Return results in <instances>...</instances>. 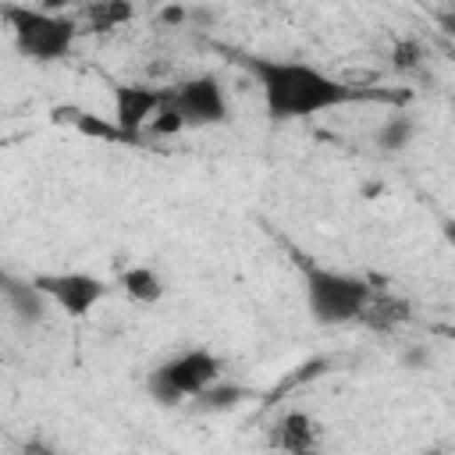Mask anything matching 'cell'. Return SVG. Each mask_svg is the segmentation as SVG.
<instances>
[{
    "mask_svg": "<svg viewBox=\"0 0 455 455\" xmlns=\"http://www.w3.org/2000/svg\"><path fill=\"white\" fill-rule=\"evenodd\" d=\"M153 135H178L185 124H181V117H178V110L167 103V92H164V103H160V110L149 117V124H146Z\"/></svg>",
    "mask_w": 455,
    "mask_h": 455,
    "instance_id": "obj_16",
    "label": "cell"
},
{
    "mask_svg": "<svg viewBox=\"0 0 455 455\" xmlns=\"http://www.w3.org/2000/svg\"><path fill=\"white\" fill-rule=\"evenodd\" d=\"M245 387H238V384H220L217 387V380L210 384V387H203L199 395H196V405L203 409V412H220V409H235L238 402H245Z\"/></svg>",
    "mask_w": 455,
    "mask_h": 455,
    "instance_id": "obj_14",
    "label": "cell"
},
{
    "mask_svg": "<svg viewBox=\"0 0 455 455\" xmlns=\"http://www.w3.org/2000/svg\"><path fill=\"white\" fill-rule=\"evenodd\" d=\"M185 18H188V11H185L181 4H167V7L160 11V21H164V25H181Z\"/></svg>",
    "mask_w": 455,
    "mask_h": 455,
    "instance_id": "obj_17",
    "label": "cell"
},
{
    "mask_svg": "<svg viewBox=\"0 0 455 455\" xmlns=\"http://www.w3.org/2000/svg\"><path fill=\"white\" fill-rule=\"evenodd\" d=\"M0 14L14 36L18 53H25L28 60H39V64L68 57L78 39V21L68 14H50V11H39L28 4H7Z\"/></svg>",
    "mask_w": 455,
    "mask_h": 455,
    "instance_id": "obj_2",
    "label": "cell"
},
{
    "mask_svg": "<svg viewBox=\"0 0 455 455\" xmlns=\"http://www.w3.org/2000/svg\"><path fill=\"white\" fill-rule=\"evenodd\" d=\"M36 291L50 302H57L68 316H85L103 295H107V281H100L96 274H82V270H64V274H39L32 277Z\"/></svg>",
    "mask_w": 455,
    "mask_h": 455,
    "instance_id": "obj_6",
    "label": "cell"
},
{
    "mask_svg": "<svg viewBox=\"0 0 455 455\" xmlns=\"http://www.w3.org/2000/svg\"><path fill=\"white\" fill-rule=\"evenodd\" d=\"M302 277H306V302L316 323L323 327H338V323H352L363 316L373 288L370 281L355 277V274H341L331 267H313L302 263Z\"/></svg>",
    "mask_w": 455,
    "mask_h": 455,
    "instance_id": "obj_3",
    "label": "cell"
},
{
    "mask_svg": "<svg viewBox=\"0 0 455 455\" xmlns=\"http://www.w3.org/2000/svg\"><path fill=\"white\" fill-rule=\"evenodd\" d=\"M75 0H36L39 11H50V14H64V7H71Z\"/></svg>",
    "mask_w": 455,
    "mask_h": 455,
    "instance_id": "obj_18",
    "label": "cell"
},
{
    "mask_svg": "<svg viewBox=\"0 0 455 455\" xmlns=\"http://www.w3.org/2000/svg\"><path fill=\"white\" fill-rule=\"evenodd\" d=\"M53 121L71 124V128H78L82 135H92V139H103V142H128V146H135V139L124 135L114 121H103V117L89 114V110H78V107H57V110H53Z\"/></svg>",
    "mask_w": 455,
    "mask_h": 455,
    "instance_id": "obj_9",
    "label": "cell"
},
{
    "mask_svg": "<svg viewBox=\"0 0 455 455\" xmlns=\"http://www.w3.org/2000/svg\"><path fill=\"white\" fill-rule=\"evenodd\" d=\"M270 444L274 448H284V451H309L316 444V423H313V416H306L299 409L295 412H284L277 419L274 434H270Z\"/></svg>",
    "mask_w": 455,
    "mask_h": 455,
    "instance_id": "obj_8",
    "label": "cell"
},
{
    "mask_svg": "<svg viewBox=\"0 0 455 455\" xmlns=\"http://www.w3.org/2000/svg\"><path fill=\"white\" fill-rule=\"evenodd\" d=\"M242 64L252 71L267 114L270 121H295V117H313L323 114L331 107H345L366 96H380L384 92H363L352 89L345 82H338L334 75L306 64V60H277V57H242Z\"/></svg>",
    "mask_w": 455,
    "mask_h": 455,
    "instance_id": "obj_1",
    "label": "cell"
},
{
    "mask_svg": "<svg viewBox=\"0 0 455 455\" xmlns=\"http://www.w3.org/2000/svg\"><path fill=\"white\" fill-rule=\"evenodd\" d=\"M217 377H220V359L210 348H188L160 363L146 377V391L160 405H181L185 398H196L203 387H210Z\"/></svg>",
    "mask_w": 455,
    "mask_h": 455,
    "instance_id": "obj_4",
    "label": "cell"
},
{
    "mask_svg": "<svg viewBox=\"0 0 455 455\" xmlns=\"http://www.w3.org/2000/svg\"><path fill=\"white\" fill-rule=\"evenodd\" d=\"M423 43L419 39H398L395 43V50H391V64L398 68V71H412V68H419L423 64Z\"/></svg>",
    "mask_w": 455,
    "mask_h": 455,
    "instance_id": "obj_15",
    "label": "cell"
},
{
    "mask_svg": "<svg viewBox=\"0 0 455 455\" xmlns=\"http://www.w3.org/2000/svg\"><path fill=\"white\" fill-rule=\"evenodd\" d=\"M132 18H135L132 0H89L82 11L85 32H110V28L128 25Z\"/></svg>",
    "mask_w": 455,
    "mask_h": 455,
    "instance_id": "obj_10",
    "label": "cell"
},
{
    "mask_svg": "<svg viewBox=\"0 0 455 455\" xmlns=\"http://www.w3.org/2000/svg\"><path fill=\"white\" fill-rule=\"evenodd\" d=\"M167 103L178 110L185 128H210V124H224L228 121V100L224 89L213 75H199L188 78L174 89H167Z\"/></svg>",
    "mask_w": 455,
    "mask_h": 455,
    "instance_id": "obj_5",
    "label": "cell"
},
{
    "mask_svg": "<svg viewBox=\"0 0 455 455\" xmlns=\"http://www.w3.org/2000/svg\"><path fill=\"white\" fill-rule=\"evenodd\" d=\"M412 135H416V117L412 114H391L377 128V146L384 153H398V149H405L412 142Z\"/></svg>",
    "mask_w": 455,
    "mask_h": 455,
    "instance_id": "obj_13",
    "label": "cell"
},
{
    "mask_svg": "<svg viewBox=\"0 0 455 455\" xmlns=\"http://www.w3.org/2000/svg\"><path fill=\"white\" fill-rule=\"evenodd\" d=\"M256 4H267V0H256Z\"/></svg>",
    "mask_w": 455,
    "mask_h": 455,
    "instance_id": "obj_19",
    "label": "cell"
},
{
    "mask_svg": "<svg viewBox=\"0 0 455 455\" xmlns=\"http://www.w3.org/2000/svg\"><path fill=\"white\" fill-rule=\"evenodd\" d=\"M110 92H114V124L139 142L146 124H149V117L160 110L167 89H153V85H139V82H121Z\"/></svg>",
    "mask_w": 455,
    "mask_h": 455,
    "instance_id": "obj_7",
    "label": "cell"
},
{
    "mask_svg": "<svg viewBox=\"0 0 455 455\" xmlns=\"http://www.w3.org/2000/svg\"><path fill=\"white\" fill-rule=\"evenodd\" d=\"M121 288L132 302H142V306H153L164 299V281L156 277L153 267H128L121 274Z\"/></svg>",
    "mask_w": 455,
    "mask_h": 455,
    "instance_id": "obj_11",
    "label": "cell"
},
{
    "mask_svg": "<svg viewBox=\"0 0 455 455\" xmlns=\"http://www.w3.org/2000/svg\"><path fill=\"white\" fill-rule=\"evenodd\" d=\"M0 291L11 299V306H14L25 320H39V316H43V295L36 291V284H28V281H14L11 274L0 270Z\"/></svg>",
    "mask_w": 455,
    "mask_h": 455,
    "instance_id": "obj_12",
    "label": "cell"
}]
</instances>
